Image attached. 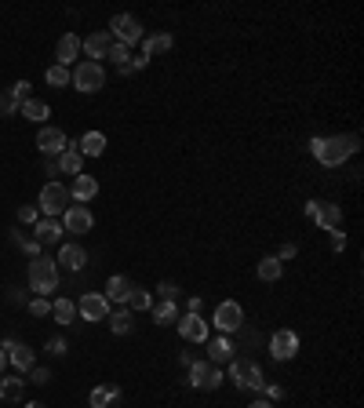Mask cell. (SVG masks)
Returning <instances> with one entry per match:
<instances>
[{
	"mask_svg": "<svg viewBox=\"0 0 364 408\" xmlns=\"http://www.w3.org/2000/svg\"><path fill=\"white\" fill-rule=\"evenodd\" d=\"M310 150H314V157H317V164L339 168V164H346L350 157L360 150V139H357V135H324V139H314Z\"/></svg>",
	"mask_w": 364,
	"mask_h": 408,
	"instance_id": "6da1fadb",
	"label": "cell"
},
{
	"mask_svg": "<svg viewBox=\"0 0 364 408\" xmlns=\"http://www.w3.org/2000/svg\"><path fill=\"white\" fill-rule=\"evenodd\" d=\"M29 288H33L41 299H48L58 288V263L48 259V256H37L29 263Z\"/></svg>",
	"mask_w": 364,
	"mask_h": 408,
	"instance_id": "7a4b0ae2",
	"label": "cell"
},
{
	"mask_svg": "<svg viewBox=\"0 0 364 408\" xmlns=\"http://www.w3.org/2000/svg\"><path fill=\"white\" fill-rule=\"evenodd\" d=\"M70 84H73L77 91H84V95H95V91L106 84L102 62H77V66L70 70Z\"/></svg>",
	"mask_w": 364,
	"mask_h": 408,
	"instance_id": "3957f363",
	"label": "cell"
},
{
	"mask_svg": "<svg viewBox=\"0 0 364 408\" xmlns=\"http://www.w3.org/2000/svg\"><path fill=\"white\" fill-rule=\"evenodd\" d=\"M109 37L117 41V44H124V48H132V44H142V22L132 15V11H120V15H113L109 19Z\"/></svg>",
	"mask_w": 364,
	"mask_h": 408,
	"instance_id": "277c9868",
	"label": "cell"
},
{
	"mask_svg": "<svg viewBox=\"0 0 364 408\" xmlns=\"http://www.w3.org/2000/svg\"><path fill=\"white\" fill-rule=\"evenodd\" d=\"M37 208H41L44 219H58V215L70 208V190H66L63 182H48L44 190H41V197H37Z\"/></svg>",
	"mask_w": 364,
	"mask_h": 408,
	"instance_id": "5b68a950",
	"label": "cell"
},
{
	"mask_svg": "<svg viewBox=\"0 0 364 408\" xmlns=\"http://www.w3.org/2000/svg\"><path fill=\"white\" fill-rule=\"evenodd\" d=\"M230 380L240 387V390H262V368L255 361H245V357H233L230 361Z\"/></svg>",
	"mask_w": 364,
	"mask_h": 408,
	"instance_id": "8992f818",
	"label": "cell"
},
{
	"mask_svg": "<svg viewBox=\"0 0 364 408\" xmlns=\"http://www.w3.org/2000/svg\"><path fill=\"white\" fill-rule=\"evenodd\" d=\"M211 325H215L223 335H233V332H240V328H245V306H240V303H233V299L219 303V306H215V318H211Z\"/></svg>",
	"mask_w": 364,
	"mask_h": 408,
	"instance_id": "52a82bcc",
	"label": "cell"
},
{
	"mask_svg": "<svg viewBox=\"0 0 364 408\" xmlns=\"http://www.w3.org/2000/svg\"><path fill=\"white\" fill-rule=\"evenodd\" d=\"M306 219H314V223L321 230H343V208L339 204H331V201H310L306 204Z\"/></svg>",
	"mask_w": 364,
	"mask_h": 408,
	"instance_id": "ba28073f",
	"label": "cell"
},
{
	"mask_svg": "<svg viewBox=\"0 0 364 408\" xmlns=\"http://www.w3.org/2000/svg\"><path fill=\"white\" fill-rule=\"evenodd\" d=\"M190 387L193 390H219L223 387V372L211 361H193L190 365Z\"/></svg>",
	"mask_w": 364,
	"mask_h": 408,
	"instance_id": "9c48e42d",
	"label": "cell"
},
{
	"mask_svg": "<svg viewBox=\"0 0 364 408\" xmlns=\"http://www.w3.org/2000/svg\"><path fill=\"white\" fill-rule=\"evenodd\" d=\"M269 357H273V361H291V357H299V335L288 332V328L273 332V335H269Z\"/></svg>",
	"mask_w": 364,
	"mask_h": 408,
	"instance_id": "30bf717a",
	"label": "cell"
},
{
	"mask_svg": "<svg viewBox=\"0 0 364 408\" xmlns=\"http://www.w3.org/2000/svg\"><path fill=\"white\" fill-rule=\"evenodd\" d=\"M58 223H63L66 234H87L91 226H95V215H91L84 204H70V208L63 211V219H58Z\"/></svg>",
	"mask_w": 364,
	"mask_h": 408,
	"instance_id": "8fae6325",
	"label": "cell"
},
{
	"mask_svg": "<svg viewBox=\"0 0 364 408\" xmlns=\"http://www.w3.org/2000/svg\"><path fill=\"white\" fill-rule=\"evenodd\" d=\"M77 313H80L84 321H106L109 318V303H106L102 292H87V295H80Z\"/></svg>",
	"mask_w": 364,
	"mask_h": 408,
	"instance_id": "7c38bea8",
	"label": "cell"
},
{
	"mask_svg": "<svg viewBox=\"0 0 364 408\" xmlns=\"http://www.w3.org/2000/svg\"><path fill=\"white\" fill-rule=\"evenodd\" d=\"M0 350H4V354H8V365H15V368H18V375H22V372H29V368H33V365H37V354H33V350H29V347H26V342H15V339H4V342H0Z\"/></svg>",
	"mask_w": 364,
	"mask_h": 408,
	"instance_id": "4fadbf2b",
	"label": "cell"
},
{
	"mask_svg": "<svg viewBox=\"0 0 364 408\" xmlns=\"http://www.w3.org/2000/svg\"><path fill=\"white\" fill-rule=\"evenodd\" d=\"M178 335L186 342H208V321L200 318V313H178Z\"/></svg>",
	"mask_w": 364,
	"mask_h": 408,
	"instance_id": "5bb4252c",
	"label": "cell"
},
{
	"mask_svg": "<svg viewBox=\"0 0 364 408\" xmlns=\"http://www.w3.org/2000/svg\"><path fill=\"white\" fill-rule=\"evenodd\" d=\"M66 146H70V139H66L63 128H48V124H44V128L37 132V150H41L44 157H58Z\"/></svg>",
	"mask_w": 364,
	"mask_h": 408,
	"instance_id": "9a60e30c",
	"label": "cell"
},
{
	"mask_svg": "<svg viewBox=\"0 0 364 408\" xmlns=\"http://www.w3.org/2000/svg\"><path fill=\"white\" fill-rule=\"evenodd\" d=\"M77 58H80V41L73 33H63L55 44V66H77Z\"/></svg>",
	"mask_w": 364,
	"mask_h": 408,
	"instance_id": "2e32d148",
	"label": "cell"
},
{
	"mask_svg": "<svg viewBox=\"0 0 364 408\" xmlns=\"http://www.w3.org/2000/svg\"><path fill=\"white\" fill-rule=\"evenodd\" d=\"M109 44H113L109 29H99V33H91V37H87L80 48H84L87 62H99V58H106V55H109Z\"/></svg>",
	"mask_w": 364,
	"mask_h": 408,
	"instance_id": "e0dca14e",
	"label": "cell"
},
{
	"mask_svg": "<svg viewBox=\"0 0 364 408\" xmlns=\"http://www.w3.org/2000/svg\"><path fill=\"white\" fill-rule=\"evenodd\" d=\"M208 354H211V365H223V361H233L237 357V342L230 335H219V339H208Z\"/></svg>",
	"mask_w": 364,
	"mask_h": 408,
	"instance_id": "ac0fdd59",
	"label": "cell"
},
{
	"mask_svg": "<svg viewBox=\"0 0 364 408\" xmlns=\"http://www.w3.org/2000/svg\"><path fill=\"white\" fill-rule=\"evenodd\" d=\"M99 194V182H95V175H77L73 179V186H70V201H77V204H84V201H91Z\"/></svg>",
	"mask_w": 364,
	"mask_h": 408,
	"instance_id": "d6986e66",
	"label": "cell"
},
{
	"mask_svg": "<svg viewBox=\"0 0 364 408\" xmlns=\"http://www.w3.org/2000/svg\"><path fill=\"white\" fill-rule=\"evenodd\" d=\"M55 161H58V172H66V175H73V179H77V175L84 172V157H80L77 142H70V146H66L63 153L55 157Z\"/></svg>",
	"mask_w": 364,
	"mask_h": 408,
	"instance_id": "ffe728a7",
	"label": "cell"
},
{
	"mask_svg": "<svg viewBox=\"0 0 364 408\" xmlns=\"http://www.w3.org/2000/svg\"><path fill=\"white\" fill-rule=\"evenodd\" d=\"M33 234H37V241L41 244H58V241H63V223H58V219H37V226H33Z\"/></svg>",
	"mask_w": 364,
	"mask_h": 408,
	"instance_id": "44dd1931",
	"label": "cell"
},
{
	"mask_svg": "<svg viewBox=\"0 0 364 408\" xmlns=\"http://www.w3.org/2000/svg\"><path fill=\"white\" fill-rule=\"evenodd\" d=\"M55 263H63L66 270H84V263H87V252L80 244H63L58 248V259Z\"/></svg>",
	"mask_w": 364,
	"mask_h": 408,
	"instance_id": "7402d4cb",
	"label": "cell"
},
{
	"mask_svg": "<svg viewBox=\"0 0 364 408\" xmlns=\"http://www.w3.org/2000/svg\"><path fill=\"white\" fill-rule=\"evenodd\" d=\"M132 281L124 277V273H117V277H109V285H106V303H128V295H132Z\"/></svg>",
	"mask_w": 364,
	"mask_h": 408,
	"instance_id": "603a6c76",
	"label": "cell"
},
{
	"mask_svg": "<svg viewBox=\"0 0 364 408\" xmlns=\"http://www.w3.org/2000/svg\"><path fill=\"white\" fill-rule=\"evenodd\" d=\"M77 150H80V157H102L106 153V135L102 132H84Z\"/></svg>",
	"mask_w": 364,
	"mask_h": 408,
	"instance_id": "cb8c5ba5",
	"label": "cell"
},
{
	"mask_svg": "<svg viewBox=\"0 0 364 408\" xmlns=\"http://www.w3.org/2000/svg\"><path fill=\"white\" fill-rule=\"evenodd\" d=\"M281 273H284V263H281L277 256H266V259H259V266H255V277H259V281H266V285L281 281Z\"/></svg>",
	"mask_w": 364,
	"mask_h": 408,
	"instance_id": "d4e9b609",
	"label": "cell"
},
{
	"mask_svg": "<svg viewBox=\"0 0 364 408\" xmlns=\"http://www.w3.org/2000/svg\"><path fill=\"white\" fill-rule=\"evenodd\" d=\"M171 44H175V37H171V33H154V37H142V51H139V55L154 58V55H161V51H171Z\"/></svg>",
	"mask_w": 364,
	"mask_h": 408,
	"instance_id": "484cf974",
	"label": "cell"
},
{
	"mask_svg": "<svg viewBox=\"0 0 364 408\" xmlns=\"http://www.w3.org/2000/svg\"><path fill=\"white\" fill-rule=\"evenodd\" d=\"M18 113H22L26 120H33V124H44V120L51 117V110H48L44 99H26V103L18 106Z\"/></svg>",
	"mask_w": 364,
	"mask_h": 408,
	"instance_id": "4316f807",
	"label": "cell"
},
{
	"mask_svg": "<svg viewBox=\"0 0 364 408\" xmlns=\"http://www.w3.org/2000/svg\"><path fill=\"white\" fill-rule=\"evenodd\" d=\"M117 397H120V387L109 383V387H95V390H91V394H87V404H91V408H113Z\"/></svg>",
	"mask_w": 364,
	"mask_h": 408,
	"instance_id": "83f0119b",
	"label": "cell"
},
{
	"mask_svg": "<svg viewBox=\"0 0 364 408\" xmlns=\"http://www.w3.org/2000/svg\"><path fill=\"white\" fill-rule=\"evenodd\" d=\"M51 318H55L58 325H73V321H77V303H73V299H55V303H51Z\"/></svg>",
	"mask_w": 364,
	"mask_h": 408,
	"instance_id": "f1b7e54d",
	"label": "cell"
},
{
	"mask_svg": "<svg viewBox=\"0 0 364 408\" xmlns=\"http://www.w3.org/2000/svg\"><path fill=\"white\" fill-rule=\"evenodd\" d=\"M149 310H154V321L157 325H175L178 321V303H171V299H161V303H154Z\"/></svg>",
	"mask_w": 364,
	"mask_h": 408,
	"instance_id": "f546056e",
	"label": "cell"
},
{
	"mask_svg": "<svg viewBox=\"0 0 364 408\" xmlns=\"http://www.w3.org/2000/svg\"><path fill=\"white\" fill-rule=\"evenodd\" d=\"M26 394V380L15 375V380H0V401H22Z\"/></svg>",
	"mask_w": 364,
	"mask_h": 408,
	"instance_id": "4dcf8cb0",
	"label": "cell"
},
{
	"mask_svg": "<svg viewBox=\"0 0 364 408\" xmlns=\"http://www.w3.org/2000/svg\"><path fill=\"white\" fill-rule=\"evenodd\" d=\"M109 332L113 335H128L132 332V310H113L109 313Z\"/></svg>",
	"mask_w": 364,
	"mask_h": 408,
	"instance_id": "1f68e13d",
	"label": "cell"
},
{
	"mask_svg": "<svg viewBox=\"0 0 364 408\" xmlns=\"http://www.w3.org/2000/svg\"><path fill=\"white\" fill-rule=\"evenodd\" d=\"M128 306L142 313V310H149V306H154V295H149L146 288H139V285H135V288H132V295H128Z\"/></svg>",
	"mask_w": 364,
	"mask_h": 408,
	"instance_id": "d6a6232c",
	"label": "cell"
},
{
	"mask_svg": "<svg viewBox=\"0 0 364 408\" xmlns=\"http://www.w3.org/2000/svg\"><path fill=\"white\" fill-rule=\"evenodd\" d=\"M44 80H48L51 88H66V84H70V70H66V66H48V70H44Z\"/></svg>",
	"mask_w": 364,
	"mask_h": 408,
	"instance_id": "836d02e7",
	"label": "cell"
},
{
	"mask_svg": "<svg viewBox=\"0 0 364 408\" xmlns=\"http://www.w3.org/2000/svg\"><path fill=\"white\" fill-rule=\"evenodd\" d=\"M109 62H113V66H128V62H132V48H124V44H109V55H106Z\"/></svg>",
	"mask_w": 364,
	"mask_h": 408,
	"instance_id": "e575fe53",
	"label": "cell"
},
{
	"mask_svg": "<svg viewBox=\"0 0 364 408\" xmlns=\"http://www.w3.org/2000/svg\"><path fill=\"white\" fill-rule=\"evenodd\" d=\"M11 241L22 248V252H26L29 259H37V256H41V241H37V237H22V234H15Z\"/></svg>",
	"mask_w": 364,
	"mask_h": 408,
	"instance_id": "d590c367",
	"label": "cell"
},
{
	"mask_svg": "<svg viewBox=\"0 0 364 408\" xmlns=\"http://www.w3.org/2000/svg\"><path fill=\"white\" fill-rule=\"evenodd\" d=\"M0 117H18V99L11 91H0Z\"/></svg>",
	"mask_w": 364,
	"mask_h": 408,
	"instance_id": "8d00e7d4",
	"label": "cell"
},
{
	"mask_svg": "<svg viewBox=\"0 0 364 408\" xmlns=\"http://www.w3.org/2000/svg\"><path fill=\"white\" fill-rule=\"evenodd\" d=\"M37 219H41V208L37 204H22L18 208V223L22 226H37Z\"/></svg>",
	"mask_w": 364,
	"mask_h": 408,
	"instance_id": "74e56055",
	"label": "cell"
},
{
	"mask_svg": "<svg viewBox=\"0 0 364 408\" xmlns=\"http://www.w3.org/2000/svg\"><path fill=\"white\" fill-rule=\"evenodd\" d=\"M8 91H11V95L18 99V106H22L26 99H33V95H29V91H33V84H29V80H18V84H11Z\"/></svg>",
	"mask_w": 364,
	"mask_h": 408,
	"instance_id": "f35d334b",
	"label": "cell"
},
{
	"mask_svg": "<svg viewBox=\"0 0 364 408\" xmlns=\"http://www.w3.org/2000/svg\"><path fill=\"white\" fill-rule=\"evenodd\" d=\"M26 310L33 313V318H51V303H48V299H41V295H37L33 303H29Z\"/></svg>",
	"mask_w": 364,
	"mask_h": 408,
	"instance_id": "ab89813d",
	"label": "cell"
},
{
	"mask_svg": "<svg viewBox=\"0 0 364 408\" xmlns=\"http://www.w3.org/2000/svg\"><path fill=\"white\" fill-rule=\"evenodd\" d=\"M29 383L48 387V383H51V372H48V368H41V365H33V368H29Z\"/></svg>",
	"mask_w": 364,
	"mask_h": 408,
	"instance_id": "60d3db41",
	"label": "cell"
},
{
	"mask_svg": "<svg viewBox=\"0 0 364 408\" xmlns=\"http://www.w3.org/2000/svg\"><path fill=\"white\" fill-rule=\"evenodd\" d=\"M48 354H55V357H63V354H66V339H63V335H55V339H48Z\"/></svg>",
	"mask_w": 364,
	"mask_h": 408,
	"instance_id": "b9f144b4",
	"label": "cell"
},
{
	"mask_svg": "<svg viewBox=\"0 0 364 408\" xmlns=\"http://www.w3.org/2000/svg\"><path fill=\"white\" fill-rule=\"evenodd\" d=\"M157 292H161V299H171V303L178 299V285H171V281H161Z\"/></svg>",
	"mask_w": 364,
	"mask_h": 408,
	"instance_id": "7bdbcfd3",
	"label": "cell"
},
{
	"mask_svg": "<svg viewBox=\"0 0 364 408\" xmlns=\"http://www.w3.org/2000/svg\"><path fill=\"white\" fill-rule=\"evenodd\" d=\"M295 256H299V244H295V241H288V244H281V256H277L281 263H284V259H295Z\"/></svg>",
	"mask_w": 364,
	"mask_h": 408,
	"instance_id": "ee69618b",
	"label": "cell"
},
{
	"mask_svg": "<svg viewBox=\"0 0 364 408\" xmlns=\"http://www.w3.org/2000/svg\"><path fill=\"white\" fill-rule=\"evenodd\" d=\"M346 248V234L343 230H331V252H343Z\"/></svg>",
	"mask_w": 364,
	"mask_h": 408,
	"instance_id": "f6af8a7d",
	"label": "cell"
},
{
	"mask_svg": "<svg viewBox=\"0 0 364 408\" xmlns=\"http://www.w3.org/2000/svg\"><path fill=\"white\" fill-rule=\"evenodd\" d=\"M146 66H149L146 55H132V73H139V70H146Z\"/></svg>",
	"mask_w": 364,
	"mask_h": 408,
	"instance_id": "bcb514c9",
	"label": "cell"
},
{
	"mask_svg": "<svg viewBox=\"0 0 364 408\" xmlns=\"http://www.w3.org/2000/svg\"><path fill=\"white\" fill-rule=\"evenodd\" d=\"M262 390H266V397H269V401H277V397H284V387H269V383H262Z\"/></svg>",
	"mask_w": 364,
	"mask_h": 408,
	"instance_id": "7dc6e473",
	"label": "cell"
},
{
	"mask_svg": "<svg viewBox=\"0 0 364 408\" xmlns=\"http://www.w3.org/2000/svg\"><path fill=\"white\" fill-rule=\"evenodd\" d=\"M186 310H190V313H200V299H197V295H193V299H186Z\"/></svg>",
	"mask_w": 364,
	"mask_h": 408,
	"instance_id": "c3c4849f",
	"label": "cell"
},
{
	"mask_svg": "<svg viewBox=\"0 0 364 408\" xmlns=\"http://www.w3.org/2000/svg\"><path fill=\"white\" fill-rule=\"evenodd\" d=\"M44 168H48V175H55V172H58V161H55V157H48V161H44Z\"/></svg>",
	"mask_w": 364,
	"mask_h": 408,
	"instance_id": "681fc988",
	"label": "cell"
},
{
	"mask_svg": "<svg viewBox=\"0 0 364 408\" xmlns=\"http://www.w3.org/2000/svg\"><path fill=\"white\" fill-rule=\"evenodd\" d=\"M248 408H273V401H255V404H248Z\"/></svg>",
	"mask_w": 364,
	"mask_h": 408,
	"instance_id": "f907efd6",
	"label": "cell"
},
{
	"mask_svg": "<svg viewBox=\"0 0 364 408\" xmlns=\"http://www.w3.org/2000/svg\"><path fill=\"white\" fill-rule=\"evenodd\" d=\"M22 408H48L44 401H29V404H22Z\"/></svg>",
	"mask_w": 364,
	"mask_h": 408,
	"instance_id": "816d5d0a",
	"label": "cell"
},
{
	"mask_svg": "<svg viewBox=\"0 0 364 408\" xmlns=\"http://www.w3.org/2000/svg\"><path fill=\"white\" fill-rule=\"evenodd\" d=\"M4 368H8V354H4V350H0V372H4Z\"/></svg>",
	"mask_w": 364,
	"mask_h": 408,
	"instance_id": "f5cc1de1",
	"label": "cell"
}]
</instances>
